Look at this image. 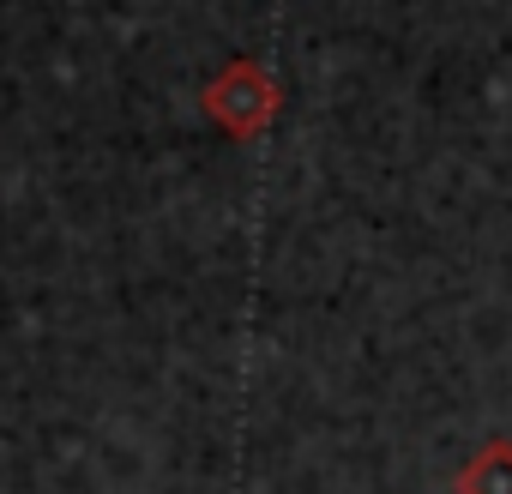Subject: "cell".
I'll return each mask as SVG.
<instances>
[{
  "label": "cell",
  "instance_id": "7a4b0ae2",
  "mask_svg": "<svg viewBox=\"0 0 512 494\" xmlns=\"http://www.w3.org/2000/svg\"><path fill=\"white\" fill-rule=\"evenodd\" d=\"M452 494H512V440L488 434L452 476Z\"/></svg>",
  "mask_w": 512,
  "mask_h": 494
},
{
  "label": "cell",
  "instance_id": "6da1fadb",
  "mask_svg": "<svg viewBox=\"0 0 512 494\" xmlns=\"http://www.w3.org/2000/svg\"><path fill=\"white\" fill-rule=\"evenodd\" d=\"M199 109H205V121H211L217 133H229V139H260V133L284 115V85H278V73H272L266 61L235 55V61H223V67L205 79Z\"/></svg>",
  "mask_w": 512,
  "mask_h": 494
}]
</instances>
